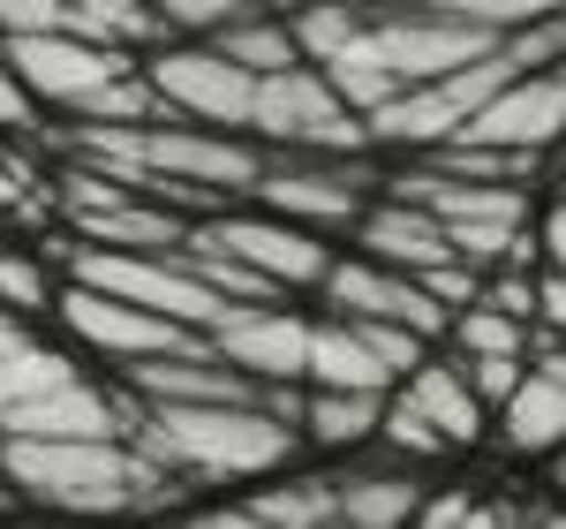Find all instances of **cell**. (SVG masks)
Returning a JSON list of instances; mask_svg holds the SVG:
<instances>
[{
  "label": "cell",
  "mask_w": 566,
  "mask_h": 529,
  "mask_svg": "<svg viewBox=\"0 0 566 529\" xmlns=\"http://www.w3.org/2000/svg\"><path fill=\"white\" fill-rule=\"evenodd\" d=\"M122 439L144 446L181 485H234V477L287 469L303 432L250 394V401H136Z\"/></svg>",
  "instance_id": "6da1fadb"
},
{
  "label": "cell",
  "mask_w": 566,
  "mask_h": 529,
  "mask_svg": "<svg viewBox=\"0 0 566 529\" xmlns=\"http://www.w3.org/2000/svg\"><path fill=\"white\" fill-rule=\"evenodd\" d=\"M0 477L15 499L69 507V515H159V507H175L181 485L122 432H106V439H0Z\"/></svg>",
  "instance_id": "7a4b0ae2"
},
{
  "label": "cell",
  "mask_w": 566,
  "mask_h": 529,
  "mask_svg": "<svg viewBox=\"0 0 566 529\" xmlns=\"http://www.w3.org/2000/svg\"><path fill=\"white\" fill-rule=\"evenodd\" d=\"M264 175V152L250 129H212V122H144V175L136 197H167V205H227V197H250Z\"/></svg>",
  "instance_id": "3957f363"
},
{
  "label": "cell",
  "mask_w": 566,
  "mask_h": 529,
  "mask_svg": "<svg viewBox=\"0 0 566 529\" xmlns=\"http://www.w3.org/2000/svg\"><path fill=\"white\" fill-rule=\"evenodd\" d=\"M242 129L258 144H287V152H370V129L340 91L325 84L317 61H287L250 84V122Z\"/></svg>",
  "instance_id": "277c9868"
},
{
  "label": "cell",
  "mask_w": 566,
  "mask_h": 529,
  "mask_svg": "<svg viewBox=\"0 0 566 529\" xmlns=\"http://www.w3.org/2000/svg\"><path fill=\"white\" fill-rule=\"evenodd\" d=\"M61 264H69V280H84L98 295H122V303H144L159 310V318H175V325H212L227 295H212L175 250H106V242H61Z\"/></svg>",
  "instance_id": "5b68a950"
},
{
  "label": "cell",
  "mask_w": 566,
  "mask_h": 529,
  "mask_svg": "<svg viewBox=\"0 0 566 529\" xmlns=\"http://www.w3.org/2000/svg\"><path fill=\"white\" fill-rule=\"evenodd\" d=\"M506 76H514V69H506V53L491 45V53L461 61V69H438V76H423V84H400L392 98H378V106L363 114V129H370V144L431 152V144H446V136L461 129V122H469Z\"/></svg>",
  "instance_id": "8992f818"
},
{
  "label": "cell",
  "mask_w": 566,
  "mask_h": 529,
  "mask_svg": "<svg viewBox=\"0 0 566 529\" xmlns=\"http://www.w3.org/2000/svg\"><path fill=\"white\" fill-rule=\"evenodd\" d=\"M250 197H258L264 212L325 235V227H355V212L378 197V167H370L363 152H310L295 167H272V159H264V175H258Z\"/></svg>",
  "instance_id": "52a82bcc"
},
{
  "label": "cell",
  "mask_w": 566,
  "mask_h": 529,
  "mask_svg": "<svg viewBox=\"0 0 566 529\" xmlns=\"http://www.w3.org/2000/svg\"><path fill=\"white\" fill-rule=\"evenodd\" d=\"M151 98L175 114V122H212V129H242L250 122V69H234L212 39H181V45H159L151 61H136Z\"/></svg>",
  "instance_id": "ba28073f"
},
{
  "label": "cell",
  "mask_w": 566,
  "mask_h": 529,
  "mask_svg": "<svg viewBox=\"0 0 566 529\" xmlns=\"http://www.w3.org/2000/svg\"><path fill=\"white\" fill-rule=\"evenodd\" d=\"M0 61H8L15 84L31 91L39 106H53V114H69V106H76L84 91H98L106 76L136 69V53L98 45V39H84V31H69V23H53V31H23V39H0Z\"/></svg>",
  "instance_id": "9c48e42d"
},
{
  "label": "cell",
  "mask_w": 566,
  "mask_h": 529,
  "mask_svg": "<svg viewBox=\"0 0 566 529\" xmlns=\"http://www.w3.org/2000/svg\"><path fill=\"white\" fill-rule=\"evenodd\" d=\"M303 341H310V318L280 303H227L205 325V349L219 363H234L250 386H303Z\"/></svg>",
  "instance_id": "30bf717a"
},
{
  "label": "cell",
  "mask_w": 566,
  "mask_h": 529,
  "mask_svg": "<svg viewBox=\"0 0 566 529\" xmlns=\"http://www.w3.org/2000/svg\"><path fill=\"white\" fill-rule=\"evenodd\" d=\"M53 310H61L69 341H84L98 363H136V355H167V349L197 341V325H175V318H159V310H144V303H122V295H98L84 280H69L53 295Z\"/></svg>",
  "instance_id": "8fae6325"
},
{
  "label": "cell",
  "mask_w": 566,
  "mask_h": 529,
  "mask_svg": "<svg viewBox=\"0 0 566 529\" xmlns=\"http://www.w3.org/2000/svg\"><path fill=\"white\" fill-rule=\"evenodd\" d=\"M317 288H325L333 318H386V325H408V333H423V341L446 333V310L431 303V288H423L416 272H392V264H378V258H325Z\"/></svg>",
  "instance_id": "7c38bea8"
},
{
  "label": "cell",
  "mask_w": 566,
  "mask_h": 529,
  "mask_svg": "<svg viewBox=\"0 0 566 529\" xmlns=\"http://www.w3.org/2000/svg\"><path fill=\"white\" fill-rule=\"evenodd\" d=\"M197 227L212 235L219 250H234L250 272H264L280 295L287 288H317V272L333 258L317 227H295V220H280V212H219L212 205V220H197Z\"/></svg>",
  "instance_id": "4fadbf2b"
},
{
  "label": "cell",
  "mask_w": 566,
  "mask_h": 529,
  "mask_svg": "<svg viewBox=\"0 0 566 529\" xmlns=\"http://www.w3.org/2000/svg\"><path fill=\"white\" fill-rule=\"evenodd\" d=\"M559 122H566L559 69H514L453 136L461 144H506V152H552L559 144Z\"/></svg>",
  "instance_id": "5bb4252c"
},
{
  "label": "cell",
  "mask_w": 566,
  "mask_h": 529,
  "mask_svg": "<svg viewBox=\"0 0 566 529\" xmlns=\"http://www.w3.org/2000/svg\"><path fill=\"white\" fill-rule=\"evenodd\" d=\"M129 416H136V394H106L76 371L45 394L0 408V439H106V432H129Z\"/></svg>",
  "instance_id": "9a60e30c"
},
{
  "label": "cell",
  "mask_w": 566,
  "mask_h": 529,
  "mask_svg": "<svg viewBox=\"0 0 566 529\" xmlns=\"http://www.w3.org/2000/svg\"><path fill=\"white\" fill-rule=\"evenodd\" d=\"M491 432H499V446L514 461L552 454L566 439V355H528L522 378L506 386V401L491 408Z\"/></svg>",
  "instance_id": "2e32d148"
},
{
  "label": "cell",
  "mask_w": 566,
  "mask_h": 529,
  "mask_svg": "<svg viewBox=\"0 0 566 529\" xmlns=\"http://www.w3.org/2000/svg\"><path fill=\"white\" fill-rule=\"evenodd\" d=\"M355 242H363V258L392 264V272H431L438 258H453L438 212H423L416 197H392V189H378V197L355 212Z\"/></svg>",
  "instance_id": "e0dca14e"
},
{
  "label": "cell",
  "mask_w": 566,
  "mask_h": 529,
  "mask_svg": "<svg viewBox=\"0 0 566 529\" xmlns=\"http://www.w3.org/2000/svg\"><path fill=\"white\" fill-rule=\"evenodd\" d=\"M392 386H400V394H408L416 408H423V416H431V432H438L446 446H476L483 432H491V408L469 394L461 363H438L431 349L416 355V363H408V371H400Z\"/></svg>",
  "instance_id": "ac0fdd59"
},
{
  "label": "cell",
  "mask_w": 566,
  "mask_h": 529,
  "mask_svg": "<svg viewBox=\"0 0 566 529\" xmlns=\"http://www.w3.org/2000/svg\"><path fill=\"white\" fill-rule=\"evenodd\" d=\"M303 386H370L386 394L392 371L370 355V341L355 333L348 318H310V341H303Z\"/></svg>",
  "instance_id": "d6986e66"
},
{
  "label": "cell",
  "mask_w": 566,
  "mask_h": 529,
  "mask_svg": "<svg viewBox=\"0 0 566 529\" xmlns=\"http://www.w3.org/2000/svg\"><path fill=\"white\" fill-rule=\"evenodd\" d=\"M386 394H392V386H386ZM386 394H370V386H310L295 432H303L310 446H363L370 432H378Z\"/></svg>",
  "instance_id": "ffe728a7"
},
{
  "label": "cell",
  "mask_w": 566,
  "mask_h": 529,
  "mask_svg": "<svg viewBox=\"0 0 566 529\" xmlns=\"http://www.w3.org/2000/svg\"><path fill=\"white\" fill-rule=\"evenodd\" d=\"M333 499H340V522L392 529V522H416L423 477H408V469H355V477H333Z\"/></svg>",
  "instance_id": "44dd1931"
},
{
  "label": "cell",
  "mask_w": 566,
  "mask_h": 529,
  "mask_svg": "<svg viewBox=\"0 0 566 529\" xmlns=\"http://www.w3.org/2000/svg\"><path fill=\"white\" fill-rule=\"evenodd\" d=\"M69 235H76V242H106V250H175L181 220L159 212L151 197H122V205H106V212H91V220H69Z\"/></svg>",
  "instance_id": "7402d4cb"
},
{
  "label": "cell",
  "mask_w": 566,
  "mask_h": 529,
  "mask_svg": "<svg viewBox=\"0 0 566 529\" xmlns=\"http://www.w3.org/2000/svg\"><path fill=\"white\" fill-rule=\"evenodd\" d=\"M212 45L234 61V69H250V76H272V69H287V61H303V53H295V31H287L272 8L234 15L227 31H212Z\"/></svg>",
  "instance_id": "603a6c76"
},
{
  "label": "cell",
  "mask_w": 566,
  "mask_h": 529,
  "mask_svg": "<svg viewBox=\"0 0 566 529\" xmlns=\"http://www.w3.org/2000/svg\"><path fill=\"white\" fill-rule=\"evenodd\" d=\"M61 378H76V355L39 341V333H15V341L0 349V408L45 394V386H61Z\"/></svg>",
  "instance_id": "cb8c5ba5"
},
{
  "label": "cell",
  "mask_w": 566,
  "mask_h": 529,
  "mask_svg": "<svg viewBox=\"0 0 566 529\" xmlns=\"http://www.w3.org/2000/svg\"><path fill=\"white\" fill-rule=\"evenodd\" d=\"M61 23L84 31V39H98V45H122V53L159 39L151 0H61Z\"/></svg>",
  "instance_id": "d4e9b609"
},
{
  "label": "cell",
  "mask_w": 566,
  "mask_h": 529,
  "mask_svg": "<svg viewBox=\"0 0 566 529\" xmlns=\"http://www.w3.org/2000/svg\"><path fill=\"white\" fill-rule=\"evenodd\" d=\"M250 507V522H340V499H333V477H280V485H264L258 499H242Z\"/></svg>",
  "instance_id": "484cf974"
},
{
  "label": "cell",
  "mask_w": 566,
  "mask_h": 529,
  "mask_svg": "<svg viewBox=\"0 0 566 529\" xmlns=\"http://www.w3.org/2000/svg\"><path fill=\"white\" fill-rule=\"evenodd\" d=\"M167 106L151 98L144 84V69H122V76H106L98 91H84L76 106H69V122H159Z\"/></svg>",
  "instance_id": "4316f807"
},
{
  "label": "cell",
  "mask_w": 566,
  "mask_h": 529,
  "mask_svg": "<svg viewBox=\"0 0 566 529\" xmlns=\"http://www.w3.org/2000/svg\"><path fill=\"white\" fill-rule=\"evenodd\" d=\"M370 439H386L392 454H408V461H438V454H453V446L431 432V416H423L408 394H386V408H378V432H370Z\"/></svg>",
  "instance_id": "83f0119b"
},
{
  "label": "cell",
  "mask_w": 566,
  "mask_h": 529,
  "mask_svg": "<svg viewBox=\"0 0 566 529\" xmlns=\"http://www.w3.org/2000/svg\"><path fill=\"white\" fill-rule=\"evenodd\" d=\"M250 8H264V0H151L159 31H175V39H212V31H227Z\"/></svg>",
  "instance_id": "f1b7e54d"
},
{
  "label": "cell",
  "mask_w": 566,
  "mask_h": 529,
  "mask_svg": "<svg viewBox=\"0 0 566 529\" xmlns=\"http://www.w3.org/2000/svg\"><path fill=\"white\" fill-rule=\"evenodd\" d=\"M45 303H53L45 264L23 258V250H0V310H45Z\"/></svg>",
  "instance_id": "f546056e"
},
{
  "label": "cell",
  "mask_w": 566,
  "mask_h": 529,
  "mask_svg": "<svg viewBox=\"0 0 566 529\" xmlns=\"http://www.w3.org/2000/svg\"><path fill=\"white\" fill-rule=\"evenodd\" d=\"M453 363H461V378H469V394H476L483 408H499V401H506V386L522 378V363H528V355L499 349V355H453Z\"/></svg>",
  "instance_id": "4dcf8cb0"
},
{
  "label": "cell",
  "mask_w": 566,
  "mask_h": 529,
  "mask_svg": "<svg viewBox=\"0 0 566 529\" xmlns=\"http://www.w3.org/2000/svg\"><path fill=\"white\" fill-rule=\"evenodd\" d=\"M355 333H363V341H370V355H378V363H386L392 378H400V371H408V363H416V355L431 349V341H423V333H408V325H386V318H348Z\"/></svg>",
  "instance_id": "1f68e13d"
},
{
  "label": "cell",
  "mask_w": 566,
  "mask_h": 529,
  "mask_svg": "<svg viewBox=\"0 0 566 529\" xmlns=\"http://www.w3.org/2000/svg\"><path fill=\"white\" fill-rule=\"evenodd\" d=\"M61 23V0H0V39H23V31H53Z\"/></svg>",
  "instance_id": "d6a6232c"
},
{
  "label": "cell",
  "mask_w": 566,
  "mask_h": 529,
  "mask_svg": "<svg viewBox=\"0 0 566 529\" xmlns=\"http://www.w3.org/2000/svg\"><path fill=\"white\" fill-rule=\"evenodd\" d=\"M0 129H8V136L39 129V98L15 84V69H8V61H0Z\"/></svg>",
  "instance_id": "836d02e7"
},
{
  "label": "cell",
  "mask_w": 566,
  "mask_h": 529,
  "mask_svg": "<svg viewBox=\"0 0 566 529\" xmlns=\"http://www.w3.org/2000/svg\"><path fill=\"white\" fill-rule=\"evenodd\" d=\"M15 333H23V325H15V310H0V349H8Z\"/></svg>",
  "instance_id": "e575fe53"
},
{
  "label": "cell",
  "mask_w": 566,
  "mask_h": 529,
  "mask_svg": "<svg viewBox=\"0 0 566 529\" xmlns=\"http://www.w3.org/2000/svg\"><path fill=\"white\" fill-rule=\"evenodd\" d=\"M0 507H15V491H8V477H0Z\"/></svg>",
  "instance_id": "d590c367"
}]
</instances>
